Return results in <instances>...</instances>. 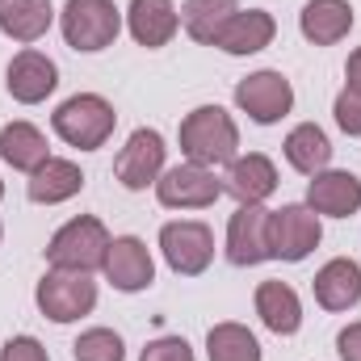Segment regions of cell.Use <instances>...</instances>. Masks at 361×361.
<instances>
[{
    "label": "cell",
    "instance_id": "f546056e",
    "mask_svg": "<svg viewBox=\"0 0 361 361\" xmlns=\"http://www.w3.org/2000/svg\"><path fill=\"white\" fill-rule=\"evenodd\" d=\"M0 361H51V357H47L38 336H8L4 349H0Z\"/></svg>",
    "mask_w": 361,
    "mask_h": 361
},
{
    "label": "cell",
    "instance_id": "8992f818",
    "mask_svg": "<svg viewBox=\"0 0 361 361\" xmlns=\"http://www.w3.org/2000/svg\"><path fill=\"white\" fill-rule=\"evenodd\" d=\"M324 240V223L307 202H290L281 210H273L269 219V244H273V261L298 265L307 261Z\"/></svg>",
    "mask_w": 361,
    "mask_h": 361
},
{
    "label": "cell",
    "instance_id": "ba28073f",
    "mask_svg": "<svg viewBox=\"0 0 361 361\" xmlns=\"http://www.w3.org/2000/svg\"><path fill=\"white\" fill-rule=\"evenodd\" d=\"M156 197L169 210H206L223 197V177H214V169H206V164L185 160V164H173L160 173Z\"/></svg>",
    "mask_w": 361,
    "mask_h": 361
},
{
    "label": "cell",
    "instance_id": "3957f363",
    "mask_svg": "<svg viewBox=\"0 0 361 361\" xmlns=\"http://www.w3.org/2000/svg\"><path fill=\"white\" fill-rule=\"evenodd\" d=\"M109 231L97 214H76L68 219L51 244H47V265L51 269H68V273H97L105 265V252H109Z\"/></svg>",
    "mask_w": 361,
    "mask_h": 361
},
{
    "label": "cell",
    "instance_id": "9a60e30c",
    "mask_svg": "<svg viewBox=\"0 0 361 361\" xmlns=\"http://www.w3.org/2000/svg\"><path fill=\"white\" fill-rule=\"evenodd\" d=\"M307 206L319 219H353L361 210V180L345 169H324L307 180Z\"/></svg>",
    "mask_w": 361,
    "mask_h": 361
},
{
    "label": "cell",
    "instance_id": "d4e9b609",
    "mask_svg": "<svg viewBox=\"0 0 361 361\" xmlns=\"http://www.w3.org/2000/svg\"><path fill=\"white\" fill-rule=\"evenodd\" d=\"M235 13H240L235 0H185V4H180V30H185L193 42L214 47L219 30H223Z\"/></svg>",
    "mask_w": 361,
    "mask_h": 361
},
{
    "label": "cell",
    "instance_id": "7c38bea8",
    "mask_svg": "<svg viewBox=\"0 0 361 361\" xmlns=\"http://www.w3.org/2000/svg\"><path fill=\"white\" fill-rule=\"evenodd\" d=\"M105 281L122 294H139V290H152L156 281V261L147 252V244L139 235H114L109 240V252H105Z\"/></svg>",
    "mask_w": 361,
    "mask_h": 361
},
{
    "label": "cell",
    "instance_id": "7402d4cb",
    "mask_svg": "<svg viewBox=\"0 0 361 361\" xmlns=\"http://www.w3.org/2000/svg\"><path fill=\"white\" fill-rule=\"evenodd\" d=\"M0 160L30 177L34 169H42L51 160V143H47V135L34 122H8L0 130Z\"/></svg>",
    "mask_w": 361,
    "mask_h": 361
},
{
    "label": "cell",
    "instance_id": "1f68e13d",
    "mask_svg": "<svg viewBox=\"0 0 361 361\" xmlns=\"http://www.w3.org/2000/svg\"><path fill=\"white\" fill-rule=\"evenodd\" d=\"M345 89H357L361 92V47L349 55V63H345Z\"/></svg>",
    "mask_w": 361,
    "mask_h": 361
},
{
    "label": "cell",
    "instance_id": "5b68a950",
    "mask_svg": "<svg viewBox=\"0 0 361 361\" xmlns=\"http://www.w3.org/2000/svg\"><path fill=\"white\" fill-rule=\"evenodd\" d=\"M34 302L51 324H76V319L92 315V307H97V281H92V273L47 269L42 281L34 286Z\"/></svg>",
    "mask_w": 361,
    "mask_h": 361
},
{
    "label": "cell",
    "instance_id": "6da1fadb",
    "mask_svg": "<svg viewBox=\"0 0 361 361\" xmlns=\"http://www.w3.org/2000/svg\"><path fill=\"white\" fill-rule=\"evenodd\" d=\"M180 152L193 164L219 169L240 156V126L223 105H197L180 118Z\"/></svg>",
    "mask_w": 361,
    "mask_h": 361
},
{
    "label": "cell",
    "instance_id": "8fae6325",
    "mask_svg": "<svg viewBox=\"0 0 361 361\" xmlns=\"http://www.w3.org/2000/svg\"><path fill=\"white\" fill-rule=\"evenodd\" d=\"M269 219L273 210L265 206H240L227 223V261L240 269L265 265L273 261V244H269Z\"/></svg>",
    "mask_w": 361,
    "mask_h": 361
},
{
    "label": "cell",
    "instance_id": "4316f807",
    "mask_svg": "<svg viewBox=\"0 0 361 361\" xmlns=\"http://www.w3.org/2000/svg\"><path fill=\"white\" fill-rule=\"evenodd\" d=\"M72 357L76 361H126V345L114 328H89L76 336L72 345Z\"/></svg>",
    "mask_w": 361,
    "mask_h": 361
},
{
    "label": "cell",
    "instance_id": "ffe728a7",
    "mask_svg": "<svg viewBox=\"0 0 361 361\" xmlns=\"http://www.w3.org/2000/svg\"><path fill=\"white\" fill-rule=\"evenodd\" d=\"M85 189V173L76 160H63V156H51L42 169H34L25 180V193L34 206H59V202H72L76 193Z\"/></svg>",
    "mask_w": 361,
    "mask_h": 361
},
{
    "label": "cell",
    "instance_id": "44dd1931",
    "mask_svg": "<svg viewBox=\"0 0 361 361\" xmlns=\"http://www.w3.org/2000/svg\"><path fill=\"white\" fill-rule=\"evenodd\" d=\"M252 307H257L261 324L273 336H294L302 328V298L286 281H261L257 294H252Z\"/></svg>",
    "mask_w": 361,
    "mask_h": 361
},
{
    "label": "cell",
    "instance_id": "ac0fdd59",
    "mask_svg": "<svg viewBox=\"0 0 361 361\" xmlns=\"http://www.w3.org/2000/svg\"><path fill=\"white\" fill-rule=\"evenodd\" d=\"M315 302L324 311H353L361 302V265L353 257H332L311 281Z\"/></svg>",
    "mask_w": 361,
    "mask_h": 361
},
{
    "label": "cell",
    "instance_id": "d6986e66",
    "mask_svg": "<svg viewBox=\"0 0 361 361\" xmlns=\"http://www.w3.org/2000/svg\"><path fill=\"white\" fill-rule=\"evenodd\" d=\"M353 21L357 17H353L349 0H307L302 13H298V30L315 47H336L341 38H349Z\"/></svg>",
    "mask_w": 361,
    "mask_h": 361
},
{
    "label": "cell",
    "instance_id": "4dcf8cb0",
    "mask_svg": "<svg viewBox=\"0 0 361 361\" xmlns=\"http://www.w3.org/2000/svg\"><path fill=\"white\" fill-rule=\"evenodd\" d=\"M336 353L341 361H361V319L336 332Z\"/></svg>",
    "mask_w": 361,
    "mask_h": 361
},
{
    "label": "cell",
    "instance_id": "7a4b0ae2",
    "mask_svg": "<svg viewBox=\"0 0 361 361\" xmlns=\"http://www.w3.org/2000/svg\"><path fill=\"white\" fill-rule=\"evenodd\" d=\"M51 126L55 135L68 143V147H80V152H97L114 139V126H118V114L114 105L101 97V92H76L68 97L55 114H51Z\"/></svg>",
    "mask_w": 361,
    "mask_h": 361
},
{
    "label": "cell",
    "instance_id": "484cf974",
    "mask_svg": "<svg viewBox=\"0 0 361 361\" xmlns=\"http://www.w3.org/2000/svg\"><path fill=\"white\" fill-rule=\"evenodd\" d=\"M206 357L210 361H261V341L252 328L223 319L206 332Z\"/></svg>",
    "mask_w": 361,
    "mask_h": 361
},
{
    "label": "cell",
    "instance_id": "83f0119b",
    "mask_svg": "<svg viewBox=\"0 0 361 361\" xmlns=\"http://www.w3.org/2000/svg\"><path fill=\"white\" fill-rule=\"evenodd\" d=\"M332 118L336 126L349 135V139H361V92L357 89H341L336 101H332Z\"/></svg>",
    "mask_w": 361,
    "mask_h": 361
},
{
    "label": "cell",
    "instance_id": "cb8c5ba5",
    "mask_svg": "<svg viewBox=\"0 0 361 361\" xmlns=\"http://www.w3.org/2000/svg\"><path fill=\"white\" fill-rule=\"evenodd\" d=\"M55 25V4L51 0H0V34L13 42H38Z\"/></svg>",
    "mask_w": 361,
    "mask_h": 361
},
{
    "label": "cell",
    "instance_id": "f1b7e54d",
    "mask_svg": "<svg viewBox=\"0 0 361 361\" xmlns=\"http://www.w3.org/2000/svg\"><path fill=\"white\" fill-rule=\"evenodd\" d=\"M139 361H193V349L185 336H156V341H147Z\"/></svg>",
    "mask_w": 361,
    "mask_h": 361
},
{
    "label": "cell",
    "instance_id": "277c9868",
    "mask_svg": "<svg viewBox=\"0 0 361 361\" xmlns=\"http://www.w3.org/2000/svg\"><path fill=\"white\" fill-rule=\"evenodd\" d=\"M63 42L80 55H97L118 42L122 34V8L114 0H68L59 13Z\"/></svg>",
    "mask_w": 361,
    "mask_h": 361
},
{
    "label": "cell",
    "instance_id": "30bf717a",
    "mask_svg": "<svg viewBox=\"0 0 361 361\" xmlns=\"http://www.w3.org/2000/svg\"><path fill=\"white\" fill-rule=\"evenodd\" d=\"M235 105H240V114H248L257 126H273V122H281V118L294 109V85H290L281 72L261 68V72H252V76H244V80L235 85Z\"/></svg>",
    "mask_w": 361,
    "mask_h": 361
},
{
    "label": "cell",
    "instance_id": "2e32d148",
    "mask_svg": "<svg viewBox=\"0 0 361 361\" xmlns=\"http://www.w3.org/2000/svg\"><path fill=\"white\" fill-rule=\"evenodd\" d=\"M126 30L139 47L160 51L177 38L180 30V8L173 0H130L126 4Z\"/></svg>",
    "mask_w": 361,
    "mask_h": 361
},
{
    "label": "cell",
    "instance_id": "d6a6232c",
    "mask_svg": "<svg viewBox=\"0 0 361 361\" xmlns=\"http://www.w3.org/2000/svg\"><path fill=\"white\" fill-rule=\"evenodd\" d=\"M0 197H4V180H0Z\"/></svg>",
    "mask_w": 361,
    "mask_h": 361
},
{
    "label": "cell",
    "instance_id": "5bb4252c",
    "mask_svg": "<svg viewBox=\"0 0 361 361\" xmlns=\"http://www.w3.org/2000/svg\"><path fill=\"white\" fill-rule=\"evenodd\" d=\"M223 193H231L240 206H265L277 193V164L265 152L235 156L223 173Z\"/></svg>",
    "mask_w": 361,
    "mask_h": 361
},
{
    "label": "cell",
    "instance_id": "9c48e42d",
    "mask_svg": "<svg viewBox=\"0 0 361 361\" xmlns=\"http://www.w3.org/2000/svg\"><path fill=\"white\" fill-rule=\"evenodd\" d=\"M160 252L180 277H202L214 261V231L197 219H177L160 227Z\"/></svg>",
    "mask_w": 361,
    "mask_h": 361
},
{
    "label": "cell",
    "instance_id": "e0dca14e",
    "mask_svg": "<svg viewBox=\"0 0 361 361\" xmlns=\"http://www.w3.org/2000/svg\"><path fill=\"white\" fill-rule=\"evenodd\" d=\"M273 38H277V21H273L269 8H240L219 30L214 47L227 51V55H235V59H244V55H257V51L273 47Z\"/></svg>",
    "mask_w": 361,
    "mask_h": 361
},
{
    "label": "cell",
    "instance_id": "52a82bcc",
    "mask_svg": "<svg viewBox=\"0 0 361 361\" xmlns=\"http://www.w3.org/2000/svg\"><path fill=\"white\" fill-rule=\"evenodd\" d=\"M164 160H169L164 135L152 130V126H139V130L122 143V152H118V160H114V177L122 180V189L143 193V189H156L160 173L169 169Z\"/></svg>",
    "mask_w": 361,
    "mask_h": 361
},
{
    "label": "cell",
    "instance_id": "4fadbf2b",
    "mask_svg": "<svg viewBox=\"0 0 361 361\" xmlns=\"http://www.w3.org/2000/svg\"><path fill=\"white\" fill-rule=\"evenodd\" d=\"M4 89H8L13 101H21V105H38V101H47L51 92L59 89V68H55L51 55L25 47V51H17V55L8 59Z\"/></svg>",
    "mask_w": 361,
    "mask_h": 361
},
{
    "label": "cell",
    "instance_id": "836d02e7",
    "mask_svg": "<svg viewBox=\"0 0 361 361\" xmlns=\"http://www.w3.org/2000/svg\"><path fill=\"white\" fill-rule=\"evenodd\" d=\"M0 240H4V223H0Z\"/></svg>",
    "mask_w": 361,
    "mask_h": 361
},
{
    "label": "cell",
    "instance_id": "603a6c76",
    "mask_svg": "<svg viewBox=\"0 0 361 361\" xmlns=\"http://www.w3.org/2000/svg\"><path fill=\"white\" fill-rule=\"evenodd\" d=\"M281 152H286V164H290L294 173H302V177H315V173H324V169L332 164V139H328L324 126H315V122H298V126L286 135Z\"/></svg>",
    "mask_w": 361,
    "mask_h": 361
}]
</instances>
